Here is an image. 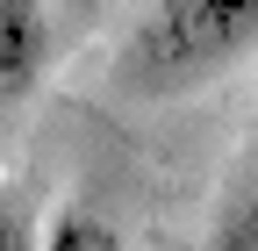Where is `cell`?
<instances>
[{"label":"cell","mask_w":258,"mask_h":251,"mask_svg":"<svg viewBox=\"0 0 258 251\" xmlns=\"http://www.w3.org/2000/svg\"><path fill=\"white\" fill-rule=\"evenodd\" d=\"M201 251H258V137L237 151V165L222 172V194H215Z\"/></svg>","instance_id":"cell-3"},{"label":"cell","mask_w":258,"mask_h":251,"mask_svg":"<svg viewBox=\"0 0 258 251\" xmlns=\"http://www.w3.org/2000/svg\"><path fill=\"white\" fill-rule=\"evenodd\" d=\"M258 50V0H151L129 29L115 79L137 101H172L194 93Z\"/></svg>","instance_id":"cell-1"},{"label":"cell","mask_w":258,"mask_h":251,"mask_svg":"<svg viewBox=\"0 0 258 251\" xmlns=\"http://www.w3.org/2000/svg\"><path fill=\"white\" fill-rule=\"evenodd\" d=\"M50 65V8L43 0H0V108H22Z\"/></svg>","instance_id":"cell-2"},{"label":"cell","mask_w":258,"mask_h":251,"mask_svg":"<svg viewBox=\"0 0 258 251\" xmlns=\"http://www.w3.org/2000/svg\"><path fill=\"white\" fill-rule=\"evenodd\" d=\"M0 251H36V223H29V208L0 186Z\"/></svg>","instance_id":"cell-5"},{"label":"cell","mask_w":258,"mask_h":251,"mask_svg":"<svg viewBox=\"0 0 258 251\" xmlns=\"http://www.w3.org/2000/svg\"><path fill=\"white\" fill-rule=\"evenodd\" d=\"M43 251H129V237L93 208H57V223L43 230Z\"/></svg>","instance_id":"cell-4"},{"label":"cell","mask_w":258,"mask_h":251,"mask_svg":"<svg viewBox=\"0 0 258 251\" xmlns=\"http://www.w3.org/2000/svg\"><path fill=\"white\" fill-rule=\"evenodd\" d=\"M72 8H101V0H72Z\"/></svg>","instance_id":"cell-6"}]
</instances>
